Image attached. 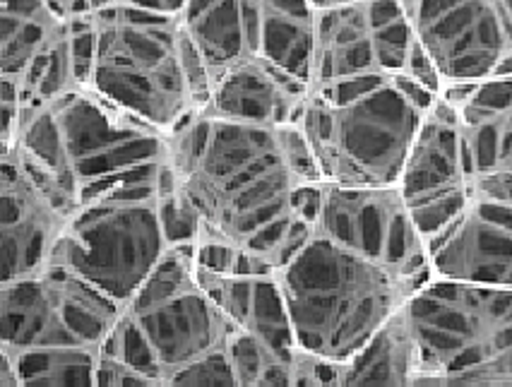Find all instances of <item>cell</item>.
<instances>
[{
    "instance_id": "cell-7",
    "label": "cell",
    "mask_w": 512,
    "mask_h": 387,
    "mask_svg": "<svg viewBox=\"0 0 512 387\" xmlns=\"http://www.w3.org/2000/svg\"><path fill=\"white\" fill-rule=\"evenodd\" d=\"M414 385L512 387V289L433 277L404 303Z\"/></svg>"
},
{
    "instance_id": "cell-19",
    "label": "cell",
    "mask_w": 512,
    "mask_h": 387,
    "mask_svg": "<svg viewBox=\"0 0 512 387\" xmlns=\"http://www.w3.org/2000/svg\"><path fill=\"white\" fill-rule=\"evenodd\" d=\"M198 277L236 330L263 339L279 351L299 349L287 296H284L277 272L217 275V272L198 267Z\"/></svg>"
},
{
    "instance_id": "cell-24",
    "label": "cell",
    "mask_w": 512,
    "mask_h": 387,
    "mask_svg": "<svg viewBox=\"0 0 512 387\" xmlns=\"http://www.w3.org/2000/svg\"><path fill=\"white\" fill-rule=\"evenodd\" d=\"M87 3H89V8H92V10L111 8V5H125V8L150 10V13L181 15L188 0H87Z\"/></svg>"
},
{
    "instance_id": "cell-10",
    "label": "cell",
    "mask_w": 512,
    "mask_h": 387,
    "mask_svg": "<svg viewBox=\"0 0 512 387\" xmlns=\"http://www.w3.org/2000/svg\"><path fill=\"white\" fill-rule=\"evenodd\" d=\"M123 303L61 265L0 282V347L99 349L121 318Z\"/></svg>"
},
{
    "instance_id": "cell-25",
    "label": "cell",
    "mask_w": 512,
    "mask_h": 387,
    "mask_svg": "<svg viewBox=\"0 0 512 387\" xmlns=\"http://www.w3.org/2000/svg\"><path fill=\"white\" fill-rule=\"evenodd\" d=\"M308 3H311L313 8H332V5L349 3V0H308Z\"/></svg>"
},
{
    "instance_id": "cell-20",
    "label": "cell",
    "mask_w": 512,
    "mask_h": 387,
    "mask_svg": "<svg viewBox=\"0 0 512 387\" xmlns=\"http://www.w3.org/2000/svg\"><path fill=\"white\" fill-rule=\"evenodd\" d=\"M419 354L404 306L342 363V387H412Z\"/></svg>"
},
{
    "instance_id": "cell-16",
    "label": "cell",
    "mask_w": 512,
    "mask_h": 387,
    "mask_svg": "<svg viewBox=\"0 0 512 387\" xmlns=\"http://www.w3.org/2000/svg\"><path fill=\"white\" fill-rule=\"evenodd\" d=\"M462 128L472 198L512 205V75L448 89Z\"/></svg>"
},
{
    "instance_id": "cell-3",
    "label": "cell",
    "mask_w": 512,
    "mask_h": 387,
    "mask_svg": "<svg viewBox=\"0 0 512 387\" xmlns=\"http://www.w3.org/2000/svg\"><path fill=\"white\" fill-rule=\"evenodd\" d=\"M440 97L409 73L347 77L311 87L299 128L327 183L397 186Z\"/></svg>"
},
{
    "instance_id": "cell-14",
    "label": "cell",
    "mask_w": 512,
    "mask_h": 387,
    "mask_svg": "<svg viewBox=\"0 0 512 387\" xmlns=\"http://www.w3.org/2000/svg\"><path fill=\"white\" fill-rule=\"evenodd\" d=\"M397 186L426 241L448 229L472 200L460 116L445 94L421 123Z\"/></svg>"
},
{
    "instance_id": "cell-13",
    "label": "cell",
    "mask_w": 512,
    "mask_h": 387,
    "mask_svg": "<svg viewBox=\"0 0 512 387\" xmlns=\"http://www.w3.org/2000/svg\"><path fill=\"white\" fill-rule=\"evenodd\" d=\"M419 44L402 0H349L315 8L311 87L347 77L407 73Z\"/></svg>"
},
{
    "instance_id": "cell-4",
    "label": "cell",
    "mask_w": 512,
    "mask_h": 387,
    "mask_svg": "<svg viewBox=\"0 0 512 387\" xmlns=\"http://www.w3.org/2000/svg\"><path fill=\"white\" fill-rule=\"evenodd\" d=\"M89 85L164 133L210 101V68L181 15L150 10H94V65Z\"/></svg>"
},
{
    "instance_id": "cell-23",
    "label": "cell",
    "mask_w": 512,
    "mask_h": 387,
    "mask_svg": "<svg viewBox=\"0 0 512 387\" xmlns=\"http://www.w3.org/2000/svg\"><path fill=\"white\" fill-rule=\"evenodd\" d=\"M97 385H135V387H152L150 378L142 375L135 368H130L128 363L111 359V356L99 354V366H97Z\"/></svg>"
},
{
    "instance_id": "cell-9",
    "label": "cell",
    "mask_w": 512,
    "mask_h": 387,
    "mask_svg": "<svg viewBox=\"0 0 512 387\" xmlns=\"http://www.w3.org/2000/svg\"><path fill=\"white\" fill-rule=\"evenodd\" d=\"M181 20L210 77L250 58H270L311 82L315 8L308 0H188Z\"/></svg>"
},
{
    "instance_id": "cell-2",
    "label": "cell",
    "mask_w": 512,
    "mask_h": 387,
    "mask_svg": "<svg viewBox=\"0 0 512 387\" xmlns=\"http://www.w3.org/2000/svg\"><path fill=\"white\" fill-rule=\"evenodd\" d=\"M0 150L20 154L75 214L116 190L159 183L169 133L85 85L22 113Z\"/></svg>"
},
{
    "instance_id": "cell-21",
    "label": "cell",
    "mask_w": 512,
    "mask_h": 387,
    "mask_svg": "<svg viewBox=\"0 0 512 387\" xmlns=\"http://www.w3.org/2000/svg\"><path fill=\"white\" fill-rule=\"evenodd\" d=\"M99 349L0 347V387H97Z\"/></svg>"
},
{
    "instance_id": "cell-22",
    "label": "cell",
    "mask_w": 512,
    "mask_h": 387,
    "mask_svg": "<svg viewBox=\"0 0 512 387\" xmlns=\"http://www.w3.org/2000/svg\"><path fill=\"white\" fill-rule=\"evenodd\" d=\"M303 349L279 351L263 339L234 330L229 339V361L236 387H296Z\"/></svg>"
},
{
    "instance_id": "cell-5",
    "label": "cell",
    "mask_w": 512,
    "mask_h": 387,
    "mask_svg": "<svg viewBox=\"0 0 512 387\" xmlns=\"http://www.w3.org/2000/svg\"><path fill=\"white\" fill-rule=\"evenodd\" d=\"M301 349L347 363L395 315L416 284L313 231L277 270Z\"/></svg>"
},
{
    "instance_id": "cell-17",
    "label": "cell",
    "mask_w": 512,
    "mask_h": 387,
    "mask_svg": "<svg viewBox=\"0 0 512 387\" xmlns=\"http://www.w3.org/2000/svg\"><path fill=\"white\" fill-rule=\"evenodd\" d=\"M428 255L433 277L512 289V205L472 198L448 229L428 241Z\"/></svg>"
},
{
    "instance_id": "cell-1",
    "label": "cell",
    "mask_w": 512,
    "mask_h": 387,
    "mask_svg": "<svg viewBox=\"0 0 512 387\" xmlns=\"http://www.w3.org/2000/svg\"><path fill=\"white\" fill-rule=\"evenodd\" d=\"M169 171L219 238L279 270L315 231L325 178L299 123L258 125L200 111L169 133Z\"/></svg>"
},
{
    "instance_id": "cell-8",
    "label": "cell",
    "mask_w": 512,
    "mask_h": 387,
    "mask_svg": "<svg viewBox=\"0 0 512 387\" xmlns=\"http://www.w3.org/2000/svg\"><path fill=\"white\" fill-rule=\"evenodd\" d=\"M169 248L152 183L82 205L65 226L51 265L75 272L125 306Z\"/></svg>"
},
{
    "instance_id": "cell-12",
    "label": "cell",
    "mask_w": 512,
    "mask_h": 387,
    "mask_svg": "<svg viewBox=\"0 0 512 387\" xmlns=\"http://www.w3.org/2000/svg\"><path fill=\"white\" fill-rule=\"evenodd\" d=\"M315 231L383 263L419 289L433 279L428 241L400 186H339L325 181Z\"/></svg>"
},
{
    "instance_id": "cell-15",
    "label": "cell",
    "mask_w": 512,
    "mask_h": 387,
    "mask_svg": "<svg viewBox=\"0 0 512 387\" xmlns=\"http://www.w3.org/2000/svg\"><path fill=\"white\" fill-rule=\"evenodd\" d=\"M73 210L15 150H0V246L3 279L29 277L51 265Z\"/></svg>"
},
{
    "instance_id": "cell-18",
    "label": "cell",
    "mask_w": 512,
    "mask_h": 387,
    "mask_svg": "<svg viewBox=\"0 0 512 387\" xmlns=\"http://www.w3.org/2000/svg\"><path fill=\"white\" fill-rule=\"evenodd\" d=\"M311 82L270 58H250L210 77L205 111L229 121L258 125L299 123Z\"/></svg>"
},
{
    "instance_id": "cell-11",
    "label": "cell",
    "mask_w": 512,
    "mask_h": 387,
    "mask_svg": "<svg viewBox=\"0 0 512 387\" xmlns=\"http://www.w3.org/2000/svg\"><path fill=\"white\" fill-rule=\"evenodd\" d=\"M402 5L438 65L445 92L512 75V0H402Z\"/></svg>"
},
{
    "instance_id": "cell-6",
    "label": "cell",
    "mask_w": 512,
    "mask_h": 387,
    "mask_svg": "<svg viewBox=\"0 0 512 387\" xmlns=\"http://www.w3.org/2000/svg\"><path fill=\"white\" fill-rule=\"evenodd\" d=\"M234 330L202 287L195 246H171L123 306L101 354L147 375L152 387H181L195 366L229 354Z\"/></svg>"
}]
</instances>
